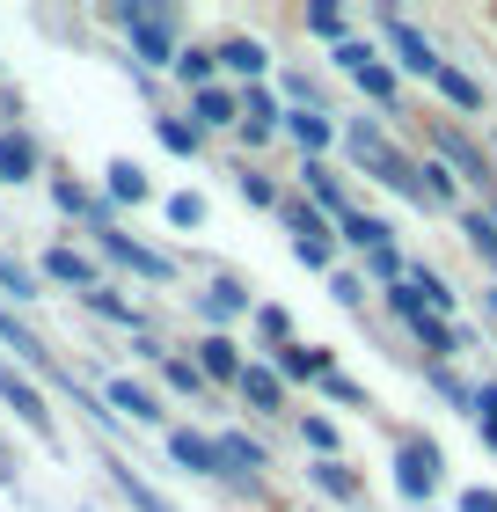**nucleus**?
<instances>
[{
  "mask_svg": "<svg viewBox=\"0 0 497 512\" xmlns=\"http://www.w3.org/2000/svg\"><path fill=\"white\" fill-rule=\"evenodd\" d=\"M212 447H220V469H227V476H256V469H264V447L242 439V432H220Z\"/></svg>",
  "mask_w": 497,
  "mask_h": 512,
  "instance_id": "obj_23",
  "label": "nucleus"
},
{
  "mask_svg": "<svg viewBox=\"0 0 497 512\" xmlns=\"http://www.w3.org/2000/svg\"><path fill=\"white\" fill-rule=\"evenodd\" d=\"M256 330H264V344L278 352V344H293V322H286V308H256Z\"/></svg>",
  "mask_w": 497,
  "mask_h": 512,
  "instance_id": "obj_38",
  "label": "nucleus"
},
{
  "mask_svg": "<svg viewBox=\"0 0 497 512\" xmlns=\"http://www.w3.org/2000/svg\"><path fill=\"white\" fill-rule=\"evenodd\" d=\"M0 293H15V300H37V271H30V264H15V256H0Z\"/></svg>",
  "mask_w": 497,
  "mask_h": 512,
  "instance_id": "obj_35",
  "label": "nucleus"
},
{
  "mask_svg": "<svg viewBox=\"0 0 497 512\" xmlns=\"http://www.w3.org/2000/svg\"><path fill=\"white\" fill-rule=\"evenodd\" d=\"M410 337L424 344V359H432V366H446V359L461 352V330H454L446 315H432V308H417V315H410Z\"/></svg>",
  "mask_w": 497,
  "mask_h": 512,
  "instance_id": "obj_10",
  "label": "nucleus"
},
{
  "mask_svg": "<svg viewBox=\"0 0 497 512\" xmlns=\"http://www.w3.org/2000/svg\"><path fill=\"white\" fill-rule=\"evenodd\" d=\"M0 476H15V469H8V439H0Z\"/></svg>",
  "mask_w": 497,
  "mask_h": 512,
  "instance_id": "obj_45",
  "label": "nucleus"
},
{
  "mask_svg": "<svg viewBox=\"0 0 497 512\" xmlns=\"http://www.w3.org/2000/svg\"><path fill=\"white\" fill-rule=\"evenodd\" d=\"M117 30L132 37V52L147 66H176V22L169 8H147V0H117Z\"/></svg>",
  "mask_w": 497,
  "mask_h": 512,
  "instance_id": "obj_1",
  "label": "nucleus"
},
{
  "mask_svg": "<svg viewBox=\"0 0 497 512\" xmlns=\"http://www.w3.org/2000/svg\"><path fill=\"white\" fill-rule=\"evenodd\" d=\"M242 198H249V205H278V191H271V176H256V169L242 176Z\"/></svg>",
  "mask_w": 497,
  "mask_h": 512,
  "instance_id": "obj_40",
  "label": "nucleus"
},
{
  "mask_svg": "<svg viewBox=\"0 0 497 512\" xmlns=\"http://www.w3.org/2000/svg\"><path fill=\"white\" fill-rule=\"evenodd\" d=\"M476 432H483V447H497V410H476Z\"/></svg>",
  "mask_w": 497,
  "mask_h": 512,
  "instance_id": "obj_43",
  "label": "nucleus"
},
{
  "mask_svg": "<svg viewBox=\"0 0 497 512\" xmlns=\"http://www.w3.org/2000/svg\"><path fill=\"white\" fill-rule=\"evenodd\" d=\"M22 176H37V139L8 132L0 139V183H22Z\"/></svg>",
  "mask_w": 497,
  "mask_h": 512,
  "instance_id": "obj_24",
  "label": "nucleus"
},
{
  "mask_svg": "<svg viewBox=\"0 0 497 512\" xmlns=\"http://www.w3.org/2000/svg\"><path fill=\"white\" fill-rule=\"evenodd\" d=\"M278 220L293 227V256H300L307 271H322V264H329V220H322L307 198H278Z\"/></svg>",
  "mask_w": 497,
  "mask_h": 512,
  "instance_id": "obj_3",
  "label": "nucleus"
},
{
  "mask_svg": "<svg viewBox=\"0 0 497 512\" xmlns=\"http://www.w3.org/2000/svg\"><path fill=\"white\" fill-rule=\"evenodd\" d=\"M307 30L329 37V44H344V8H337V0H315V8H307Z\"/></svg>",
  "mask_w": 497,
  "mask_h": 512,
  "instance_id": "obj_34",
  "label": "nucleus"
},
{
  "mask_svg": "<svg viewBox=\"0 0 497 512\" xmlns=\"http://www.w3.org/2000/svg\"><path fill=\"white\" fill-rule=\"evenodd\" d=\"M476 410H497V381H483V388H476Z\"/></svg>",
  "mask_w": 497,
  "mask_h": 512,
  "instance_id": "obj_44",
  "label": "nucleus"
},
{
  "mask_svg": "<svg viewBox=\"0 0 497 512\" xmlns=\"http://www.w3.org/2000/svg\"><path fill=\"white\" fill-rule=\"evenodd\" d=\"M351 81H359V88H366V96L381 103V110H395V74L381 66V52H373V59H366V66H359V74H351Z\"/></svg>",
  "mask_w": 497,
  "mask_h": 512,
  "instance_id": "obj_29",
  "label": "nucleus"
},
{
  "mask_svg": "<svg viewBox=\"0 0 497 512\" xmlns=\"http://www.w3.org/2000/svg\"><path fill=\"white\" fill-rule=\"evenodd\" d=\"M286 132L300 139V154H307V161H315V154L329 147V139H337V125H329L322 110H286Z\"/></svg>",
  "mask_w": 497,
  "mask_h": 512,
  "instance_id": "obj_21",
  "label": "nucleus"
},
{
  "mask_svg": "<svg viewBox=\"0 0 497 512\" xmlns=\"http://www.w3.org/2000/svg\"><path fill=\"white\" fill-rule=\"evenodd\" d=\"M161 374H169V388H176V395H205V374H198V366H191V359H176V352H161Z\"/></svg>",
  "mask_w": 497,
  "mask_h": 512,
  "instance_id": "obj_33",
  "label": "nucleus"
},
{
  "mask_svg": "<svg viewBox=\"0 0 497 512\" xmlns=\"http://www.w3.org/2000/svg\"><path fill=\"white\" fill-rule=\"evenodd\" d=\"M161 213H169V227H198V220H205V198H198V191H176Z\"/></svg>",
  "mask_w": 497,
  "mask_h": 512,
  "instance_id": "obj_37",
  "label": "nucleus"
},
{
  "mask_svg": "<svg viewBox=\"0 0 497 512\" xmlns=\"http://www.w3.org/2000/svg\"><path fill=\"white\" fill-rule=\"evenodd\" d=\"M322 395H329V403H366V388H359V381H344V374H329Z\"/></svg>",
  "mask_w": 497,
  "mask_h": 512,
  "instance_id": "obj_39",
  "label": "nucleus"
},
{
  "mask_svg": "<svg viewBox=\"0 0 497 512\" xmlns=\"http://www.w3.org/2000/svg\"><path fill=\"white\" fill-rule=\"evenodd\" d=\"M110 417H139V425H154L161 403H154V388H139V381H110Z\"/></svg>",
  "mask_w": 497,
  "mask_h": 512,
  "instance_id": "obj_20",
  "label": "nucleus"
},
{
  "mask_svg": "<svg viewBox=\"0 0 497 512\" xmlns=\"http://www.w3.org/2000/svg\"><path fill=\"white\" fill-rule=\"evenodd\" d=\"M432 81H439V96L454 103V110H483V81H476V74H461L454 59H439V74H432Z\"/></svg>",
  "mask_w": 497,
  "mask_h": 512,
  "instance_id": "obj_19",
  "label": "nucleus"
},
{
  "mask_svg": "<svg viewBox=\"0 0 497 512\" xmlns=\"http://www.w3.org/2000/svg\"><path fill=\"white\" fill-rule=\"evenodd\" d=\"M212 66H220V52H198L191 44V52H176V81L198 96V88H212Z\"/></svg>",
  "mask_w": 497,
  "mask_h": 512,
  "instance_id": "obj_27",
  "label": "nucleus"
},
{
  "mask_svg": "<svg viewBox=\"0 0 497 512\" xmlns=\"http://www.w3.org/2000/svg\"><path fill=\"white\" fill-rule=\"evenodd\" d=\"M205 315H212V322H227V315H249V286H242V278H220V286L205 293Z\"/></svg>",
  "mask_w": 497,
  "mask_h": 512,
  "instance_id": "obj_25",
  "label": "nucleus"
},
{
  "mask_svg": "<svg viewBox=\"0 0 497 512\" xmlns=\"http://www.w3.org/2000/svg\"><path fill=\"white\" fill-rule=\"evenodd\" d=\"M300 439H307L322 461H337V425H329V417H300Z\"/></svg>",
  "mask_w": 497,
  "mask_h": 512,
  "instance_id": "obj_36",
  "label": "nucleus"
},
{
  "mask_svg": "<svg viewBox=\"0 0 497 512\" xmlns=\"http://www.w3.org/2000/svg\"><path fill=\"white\" fill-rule=\"evenodd\" d=\"M315 483H322V491H329V498H344V505H359V498H366V483H359V476H351V469H344V461H315Z\"/></svg>",
  "mask_w": 497,
  "mask_h": 512,
  "instance_id": "obj_26",
  "label": "nucleus"
},
{
  "mask_svg": "<svg viewBox=\"0 0 497 512\" xmlns=\"http://www.w3.org/2000/svg\"><path fill=\"white\" fill-rule=\"evenodd\" d=\"M0 403H8V410H15L37 439H52V410H44V388H37V381H22L8 359H0Z\"/></svg>",
  "mask_w": 497,
  "mask_h": 512,
  "instance_id": "obj_7",
  "label": "nucleus"
},
{
  "mask_svg": "<svg viewBox=\"0 0 497 512\" xmlns=\"http://www.w3.org/2000/svg\"><path fill=\"white\" fill-rule=\"evenodd\" d=\"M191 125H198V132L242 125V96H227V88H198V96H191Z\"/></svg>",
  "mask_w": 497,
  "mask_h": 512,
  "instance_id": "obj_15",
  "label": "nucleus"
},
{
  "mask_svg": "<svg viewBox=\"0 0 497 512\" xmlns=\"http://www.w3.org/2000/svg\"><path fill=\"white\" fill-rule=\"evenodd\" d=\"M88 308L110 315V322H125V330H139V308H132V300L117 293V286H96V293H88Z\"/></svg>",
  "mask_w": 497,
  "mask_h": 512,
  "instance_id": "obj_32",
  "label": "nucleus"
},
{
  "mask_svg": "<svg viewBox=\"0 0 497 512\" xmlns=\"http://www.w3.org/2000/svg\"><path fill=\"white\" fill-rule=\"evenodd\" d=\"M220 66H227V74H242V81L256 88V81H264V66H271V52H264L256 37H227V44H220Z\"/></svg>",
  "mask_w": 497,
  "mask_h": 512,
  "instance_id": "obj_17",
  "label": "nucleus"
},
{
  "mask_svg": "<svg viewBox=\"0 0 497 512\" xmlns=\"http://www.w3.org/2000/svg\"><path fill=\"white\" fill-rule=\"evenodd\" d=\"M44 278H52V286H74V293H96L103 286V278H96V264H88V256L81 249H44Z\"/></svg>",
  "mask_w": 497,
  "mask_h": 512,
  "instance_id": "obj_11",
  "label": "nucleus"
},
{
  "mask_svg": "<svg viewBox=\"0 0 497 512\" xmlns=\"http://www.w3.org/2000/svg\"><path fill=\"white\" fill-rule=\"evenodd\" d=\"M432 147H439V169H454V176H468V183H483V191H490V161H483V147H476V139H468L461 125H432Z\"/></svg>",
  "mask_w": 497,
  "mask_h": 512,
  "instance_id": "obj_5",
  "label": "nucleus"
},
{
  "mask_svg": "<svg viewBox=\"0 0 497 512\" xmlns=\"http://www.w3.org/2000/svg\"><path fill=\"white\" fill-rule=\"evenodd\" d=\"M461 512H497V491H483V483H476V491H461Z\"/></svg>",
  "mask_w": 497,
  "mask_h": 512,
  "instance_id": "obj_42",
  "label": "nucleus"
},
{
  "mask_svg": "<svg viewBox=\"0 0 497 512\" xmlns=\"http://www.w3.org/2000/svg\"><path fill=\"white\" fill-rule=\"evenodd\" d=\"M154 139H161L169 154H198V147H205V132L183 125V118H154Z\"/></svg>",
  "mask_w": 497,
  "mask_h": 512,
  "instance_id": "obj_30",
  "label": "nucleus"
},
{
  "mask_svg": "<svg viewBox=\"0 0 497 512\" xmlns=\"http://www.w3.org/2000/svg\"><path fill=\"white\" fill-rule=\"evenodd\" d=\"M103 198H110V205H147L154 183H147L139 161H110V169H103Z\"/></svg>",
  "mask_w": 497,
  "mask_h": 512,
  "instance_id": "obj_14",
  "label": "nucleus"
},
{
  "mask_svg": "<svg viewBox=\"0 0 497 512\" xmlns=\"http://www.w3.org/2000/svg\"><path fill=\"white\" fill-rule=\"evenodd\" d=\"M278 125H286V110H278V96H271V88H264V81H256V88H242V132H249V139H271Z\"/></svg>",
  "mask_w": 497,
  "mask_h": 512,
  "instance_id": "obj_16",
  "label": "nucleus"
},
{
  "mask_svg": "<svg viewBox=\"0 0 497 512\" xmlns=\"http://www.w3.org/2000/svg\"><path fill=\"white\" fill-rule=\"evenodd\" d=\"M329 293H337L344 308H359V293H366V286H359V278H351V271H337V278H329Z\"/></svg>",
  "mask_w": 497,
  "mask_h": 512,
  "instance_id": "obj_41",
  "label": "nucleus"
},
{
  "mask_svg": "<svg viewBox=\"0 0 497 512\" xmlns=\"http://www.w3.org/2000/svg\"><path fill=\"white\" fill-rule=\"evenodd\" d=\"M381 37H388V52H395V66H402V74H424V81L439 74V52H432V37H424L410 15L381 8Z\"/></svg>",
  "mask_w": 497,
  "mask_h": 512,
  "instance_id": "obj_2",
  "label": "nucleus"
},
{
  "mask_svg": "<svg viewBox=\"0 0 497 512\" xmlns=\"http://www.w3.org/2000/svg\"><path fill=\"white\" fill-rule=\"evenodd\" d=\"M424 512H432V505H424Z\"/></svg>",
  "mask_w": 497,
  "mask_h": 512,
  "instance_id": "obj_46",
  "label": "nucleus"
},
{
  "mask_svg": "<svg viewBox=\"0 0 497 512\" xmlns=\"http://www.w3.org/2000/svg\"><path fill=\"white\" fill-rule=\"evenodd\" d=\"M461 235L476 242V256L497 271V220H490V213H461Z\"/></svg>",
  "mask_w": 497,
  "mask_h": 512,
  "instance_id": "obj_31",
  "label": "nucleus"
},
{
  "mask_svg": "<svg viewBox=\"0 0 497 512\" xmlns=\"http://www.w3.org/2000/svg\"><path fill=\"white\" fill-rule=\"evenodd\" d=\"M300 183H307V191H315V213L322 220H351V198H344V183H337V169H322V161H300Z\"/></svg>",
  "mask_w": 497,
  "mask_h": 512,
  "instance_id": "obj_9",
  "label": "nucleus"
},
{
  "mask_svg": "<svg viewBox=\"0 0 497 512\" xmlns=\"http://www.w3.org/2000/svg\"><path fill=\"white\" fill-rule=\"evenodd\" d=\"M0 344H8V352H15V359H37V366H52V352H44V344H37L30 330H22V322H15L8 308H0Z\"/></svg>",
  "mask_w": 497,
  "mask_h": 512,
  "instance_id": "obj_28",
  "label": "nucleus"
},
{
  "mask_svg": "<svg viewBox=\"0 0 497 512\" xmlns=\"http://www.w3.org/2000/svg\"><path fill=\"white\" fill-rule=\"evenodd\" d=\"M439 476H446V454L432 447V439H410V447L395 454V491H402V498L424 505V498L439 491Z\"/></svg>",
  "mask_w": 497,
  "mask_h": 512,
  "instance_id": "obj_4",
  "label": "nucleus"
},
{
  "mask_svg": "<svg viewBox=\"0 0 497 512\" xmlns=\"http://www.w3.org/2000/svg\"><path fill=\"white\" fill-rule=\"evenodd\" d=\"M271 374L278 381H329V374H337V366H329V352H322V344H278V352H271Z\"/></svg>",
  "mask_w": 497,
  "mask_h": 512,
  "instance_id": "obj_8",
  "label": "nucleus"
},
{
  "mask_svg": "<svg viewBox=\"0 0 497 512\" xmlns=\"http://www.w3.org/2000/svg\"><path fill=\"white\" fill-rule=\"evenodd\" d=\"M344 242L359 249V256H373V249H395V227H388L381 213H351V220H344Z\"/></svg>",
  "mask_w": 497,
  "mask_h": 512,
  "instance_id": "obj_22",
  "label": "nucleus"
},
{
  "mask_svg": "<svg viewBox=\"0 0 497 512\" xmlns=\"http://www.w3.org/2000/svg\"><path fill=\"white\" fill-rule=\"evenodd\" d=\"M242 344H234V337H198V374L205 381H242Z\"/></svg>",
  "mask_w": 497,
  "mask_h": 512,
  "instance_id": "obj_13",
  "label": "nucleus"
},
{
  "mask_svg": "<svg viewBox=\"0 0 497 512\" xmlns=\"http://www.w3.org/2000/svg\"><path fill=\"white\" fill-rule=\"evenodd\" d=\"M96 242H103L110 264H125V271H139V278H154V286H169V278H176V256H161V249H147V242L117 235V227H103Z\"/></svg>",
  "mask_w": 497,
  "mask_h": 512,
  "instance_id": "obj_6",
  "label": "nucleus"
},
{
  "mask_svg": "<svg viewBox=\"0 0 497 512\" xmlns=\"http://www.w3.org/2000/svg\"><path fill=\"white\" fill-rule=\"evenodd\" d=\"M234 388H242L249 410H286V381H278L271 366H242V381H234Z\"/></svg>",
  "mask_w": 497,
  "mask_h": 512,
  "instance_id": "obj_18",
  "label": "nucleus"
},
{
  "mask_svg": "<svg viewBox=\"0 0 497 512\" xmlns=\"http://www.w3.org/2000/svg\"><path fill=\"white\" fill-rule=\"evenodd\" d=\"M169 454H176V469H191V476H227V469H220V447H212V439H198L191 425L169 432Z\"/></svg>",
  "mask_w": 497,
  "mask_h": 512,
  "instance_id": "obj_12",
  "label": "nucleus"
}]
</instances>
